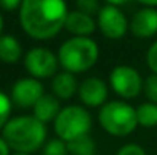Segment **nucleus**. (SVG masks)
<instances>
[{
  "instance_id": "obj_7",
  "label": "nucleus",
  "mask_w": 157,
  "mask_h": 155,
  "mask_svg": "<svg viewBox=\"0 0 157 155\" xmlns=\"http://www.w3.org/2000/svg\"><path fill=\"white\" fill-rule=\"evenodd\" d=\"M58 56L44 47H34L25 56V67L35 79H48L56 75Z\"/></svg>"
},
{
  "instance_id": "obj_14",
  "label": "nucleus",
  "mask_w": 157,
  "mask_h": 155,
  "mask_svg": "<svg viewBox=\"0 0 157 155\" xmlns=\"http://www.w3.org/2000/svg\"><path fill=\"white\" fill-rule=\"evenodd\" d=\"M76 90H79L76 78L70 72H61L53 76L52 91L58 99H70Z\"/></svg>"
},
{
  "instance_id": "obj_15",
  "label": "nucleus",
  "mask_w": 157,
  "mask_h": 155,
  "mask_svg": "<svg viewBox=\"0 0 157 155\" xmlns=\"http://www.w3.org/2000/svg\"><path fill=\"white\" fill-rule=\"evenodd\" d=\"M21 56V46L20 43L11 35L0 37V61L6 64H14Z\"/></svg>"
},
{
  "instance_id": "obj_21",
  "label": "nucleus",
  "mask_w": 157,
  "mask_h": 155,
  "mask_svg": "<svg viewBox=\"0 0 157 155\" xmlns=\"http://www.w3.org/2000/svg\"><path fill=\"white\" fill-rule=\"evenodd\" d=\"M116 155H147V152L144 151L142 146L134 145V143H130V145L122 146V148L117 151Z\"/></svg>"
},
{
  "instance_id": "obj_3",
  "label": "nucleus",
  "mask_w": 157,
  "mask_h": 155,
  "mask_svg": "<svg viewBox=\"0 0 157 155\" xmlns=\"http://www.w3.org/2000/svg\"><path fill=\"white\" fill-rule=\"evenodd\" d=\"M98 46L87 37H75L63 43L58 52L59 65L70 73H82L98 61Z\"/></svg>"
},
{
  "instance_id": "obj_10",
  "label": "nucleus",
  "mask_w": 157,
  "mask_h": 155,
  "mask_svg": "<svg viewBox=\"0 0 157 155\" xmlns=\"http://www.w3.org/2000/svg\"><path fill=\"white\" fill-rule=\"evenodd\" d=\"M79 99L87 106H99L105 102L108 96V88L102 79L99 78H87L79 85Z\"/></svg>"
},
{
  "instance_id": "obj_20",
  "label": "nucleus",
  "mask_w": 157,
  "mask_h": 155,
  "mask_svg": "<svg viewBox=\"0 0 157 155\" xmlns=\"http://www.w3.org/2000/svg\"><path fill=\"white\" fill-rule=\"evenodd\" d=\"M144 91L150 102L157 103V75H151L144 82Z\"/></svg>"
},
{
  "instance_id": "obj_18",
  "label": "nucleus",
  "mask_w": 157,
  "mask_h": 155,
  "mask_svg": "<svg viewBox=\"0 0 157 155\" xmlns=\"http://www.w3.org/2000/svg\"><path fill=\"white\" fill-rule=\"evenodd\" d=\"M11 109H12V101H11V98L0 90V129H3L5 125L9 122Z\"/></svg>"
},
{
  "instance_id": "obj_24",
  "label": "nucleus",
  "mask_w": 157,
  "mask_h": 155,
  "mask_svg": "<svg viewBox=\"0 0 157 155\" xmlns=\"http://www.w3.org/2000/svg\"><path fill=\"white\" fill-rule=\"evenodd\" d=\"M18 5H20V0H0V6L8 9V11L15 9Z\"/></svg>"
},
{
  "instance_id": "obj_5",
  "label": "nucleus",
  "mask_w": 157,
  "mask_h": 155,
  "mask_svg": "<svg viewBox=\"0 0 157 155\" xmlns=\"http://www.w3.org/2000/svg\"><path fill=\"white\" fill-rule=\"evenodd\" d=\"M58 138L69 143L78 137L87 135L92 128L90 113L79 105H69L63 108L53 122Z\"/></svg>"
},
{
  "instance_id": "obj_2",
  "label": "nucleus",
  "mask_w": 157,
  "mask_h": 155,
  "mask_svg": "<svg viewBox=\"0 0 157 155\" xmlns=\"http://www.w3.org/2000/svg\"><path fill=\"white\" fill-rule=\"evenodd\" d=\"M46 125L35 116H18L9 119L3 128V138L14 152L32 154L46 140Z\"/></svg>"
},
{
  "instance_id": "obj_27",
  "label": "nucleus",
  "mask_w": 157,
  "mask_h": 155,
  "mask_svg": "<svg viewBox=\"0 0 157 155\" xmlns=\"http://www.w3.org/2000/svg\"><path fill=\"white\" fill-rule=\"evenodd\" d=\"M139 2H142L145 5H157V0H139Z\"/></svg>"
},
{
  "instance_id": "obj_23",
  "label": "nucleus",
  "mask_w": 157,
  "mask_h": 155,
  "mask_svg": "<svg viewBox=\"0 0 157 155\" xmlns=\"http://www.w3.org/2000/svg\"><path fill=\"white\" fill-rule=\"evenodd\" d=\"M78 6H79L81 12L90 15L98 9V2L96 0H78Z\"/></svg>"
},
{
  "instance_id": "obj_4",
  "label": "nucleus",
  "mask_w": 157,
  "mask_h": 155,
  "mask_svg": "<svg viewBox=\"0 0 157 155\" xmlns=\"http://www.w3.org/2000/svg\"><path fill=\"white\" fill-rule=\"evenodd\" d=\"M98 119L105 131L110 135L116 137L130 135L139 125L137 111L130 103H125L122 101H113L102 105Z\"/></svg>"
},
{
  "instance_id": "obj_9",
  "label": "nucleus",
  "mask_w": 157,
  "mask_h": 155,
  "mask_svg": "<svg viewBox=\"0 0 157 155\" xmlns=\"http://www.w3.org/2000/svg\"><path fill=\"white\" fill-rule=\"evenodd\" d=\"M98 24L101 28V32L107 38H111V40L122 38L128 26L125 15L113 5H108L101 9L99 17H98Z\"/></svg>"
},
{
  "instance_id": "obj_28",
  "label": "nucleus",
  "mask_w": 157,
  "mask_h": 155,
  "mask_svg": "<svg viewBox=\"0 0 157 155\" xmlns=\"http://www.w3.org/2000/svg\"><path fill=\"white\" fill-rule=\"evenodd\" d=\"M2 29H3V18H2V14H0V37H2Z\"/></svg>"
},
{
  "instance_id": "obj_19",
  "label": "nucleus",
  "mask_w": 157,
  "mask_h": 155,
  "mask_svg": "<svg viewBox=\"0 0 157 155\" xmlns=\"http://www.w3.org/2000/svg\"><path fill=\"white\" fill-rule=\"evenodd\" d=\"M67 143L63 142L61 138H53L48 142V145L43 149V155H67Z\"/></svg>"
},
{
  "instance_id": "obj_8",
  "label": "nucleus",
  "mask_w": 157,
  "mask_h": 155,
  "mask_svg": "<svg viewBox=\"0 0 157 155\" xmlns=\"http://www.w3.org/2000/svg\"><path fill=\"white\" fill-rule=\"evenodd\" d=\"M44 96V87L35 78L18 79L11 91V101L18 108H34L35 103Z\"/></svg>"
},
{
  "instance_id": "obj_12",
  "label": "nucleus",
  "mask_w": 157,
  "mask_h": 155,
  "mask_svg": "<svg viewBox=\"0 0 157 155\" xmlns=\"http://www.w3.org/2000/svg\"><path fill=\"white\" fill-rule=\"evenodd\" d=\"M66 29L76 37H86L95 31V21L89 14H84L81 11L69 12L66 20Z\"/></svg>"
},
{
  "instance_id": "obj_29",
  "label": "nucleus",
  "mask_w": 157,
  "mask_h": 155,
  "mask_svg": "<svg viewBox=\"0 0 157 155\" xmlns=\"http://www.w3.org/2000/svg\"><path fill=\"white\" fill-rule=\"evenodd\" d=\"M12 155H31V154H23V152H14Z\"/></svg>"
},
{
  "instance_id": "obj_30",
  "label": "nucleus",
  "mask_w": 157,
  "mask_h": 155,
  "mask_svg": "<svg viewBox=\"0 0 157 155\" xmlns=\"http://www.w3.org/2000/svg\"><path fill=\"white\" fill-rule=\"evenodd\" d=\"M93 155H95V154H93Z\"/></svg>"
},
{
  "instance_id": "obj_22",
  "label": "nucleus",
  "mask_w": 157,
  "mask_h": 155,
  "mask_svg": "<svg viewBox=\"0 0 157 155\" xmlns=\"http://www.w3.org/2000/svg\"><path fill=\"white\" fill-rule=\"evenodd\" d=\"M147 64L154 72V75H157V41L147 52Z\"/></svg>"
},
{
  "instance_id": "obj_16",
  "label": "nucleus",
  "mask_w": 157,
  "mask_h": 155,
  "mask_svg": "<svg viewBox=\"0 0 157 155\" xmlns=\"http://www.w3.org/2000/svg\"><path fill=\"white\" fill-rule=\"evenodd\" d=\"M96 149L95 140L87 134L67 143V151L72 155H93Z\"/></svg>"
},
{
  "instance_id": "obj_1",
  "label": "nucleus",
  "mask_w": 157,
  "mask_h": 155,
  "mask_svg": "<svg viewBox=\"0 0 157 155\" xmlns=\"http://www.w3.org/2000/svg\"><path fill=\"white\" fill-rule=\"evenodd\" d=\"M67 15L64 0H23L20 23L32 38L49 40L66 26Z\"/></svg>"
},
{
  "instance_id": "obj_11",
  "label": "nucleus",
  "mask_w": 157,
  "mask_h": 155,
  "mask_svg": "<svg viewBox=\"0 0 157 155\" xmlns=\"http://www.w3.org/2000/svg\"><path fill=\"white\" fill-rule=\"evenodd\" d=\"M131 32L139 38H150L157 34V11L145 8L134 14L131 20Z\"/></svg>"
},
{
  "instance_id": "obj_26",
  "label": "nucleus",
  "mask_w": 157,
  "mask_h": 155,
  "mask_svg": "<svg viewBox=\"0 0 157 155\" xmlns=\"http://www.w3.org/2000/svg\"><path fill=\"white\" fill-rule=\"evenodd\" d=\"M107 2H108L110 5H113V6H114V5H122V3H125L127 0H107Z\"/></svg>"
},
{
  "instance_id": "obj_13",
  "label": "nucleus",
  "mask_w": 157,
  "mask_h": 155,
  "mask_svg": "<svg viewBox=\"0 0 157 155\" xmlns=\"http://www.w3.org/2000/svg\"><path fill=\"white\" fill-rule=\"evenodd\" d=\"M34 109V114L40 122H43L44 125L49 123V122H55V119L58 117L59 111H61V106H59V101L56 96L52 94H44L38 102L35 103V106L32 108Z\"/></svg>"
},
{
  "instance_id": "obj_6",
  "label": "nucleus",
  "mask_w": 157,
  "mask_h": 155,
  "mask_svg": "<svg viewBox=\"0 0 157 155\" xmlns=\"http://www.w3.org/2000/svg\"><path fill=\"white\" fill-rule=\"evenodd\" d=\"M110 85L116 94L124 99H134L144 88V82L136 68L117 65L110 73Z\"/></svg>"
},
{
  "instance_id": "obj_25",
  "label": "nucleus",
  "mask_w": 157,
  "mask_h": 155,
  "mask_svg": "<svg viewBox=\"0 0 157 155\" xmlns=\"http://www.w3.org/2000/svg\"><path fill=\"white\" fill-rule=\"evenodd\" d=\"M0 155H11V148L3 137H0Z\"/></svg>"
},
{
  "instance_id": "obj_17",
  "label": "nucleus",
  "mask_w": 157,
  "mask_h": 155,
  "mask_svg": "<svg viewBox=\"0 0 157 155\" xmlns=\"http://www.w3.org/2000/svg\"><path fill=\"white\" fill-rule=\"evenodd\" d=\"M137 111V122L145 128L157 126V103L145 102L139 105Z\"/></svg>"
}]
</instances>
